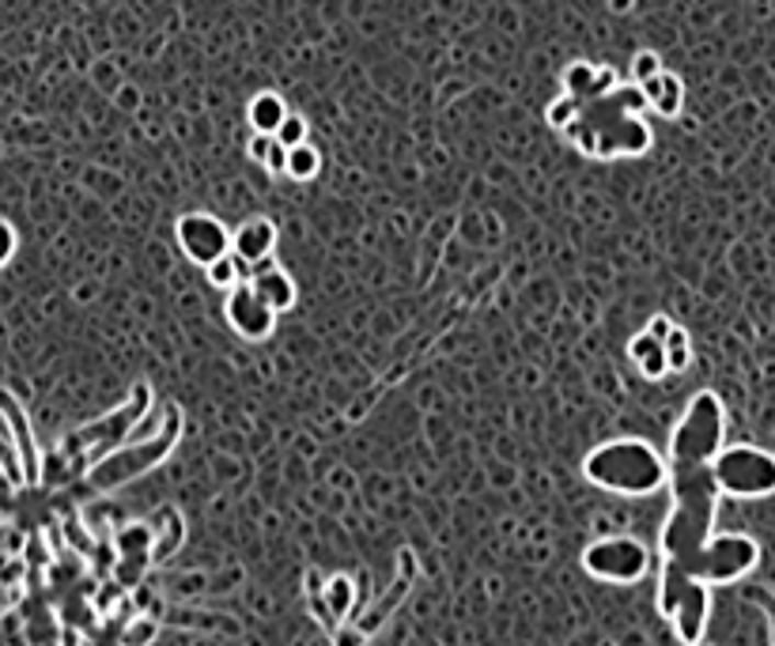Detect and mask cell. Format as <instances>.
<instances>
[{
    "instance_id": "1",
    "label": "cell",
    "mask_w": 775,
    "mask_h": 646,
    "mask_svg": "<svg viewBox=\"0 0 775 646\" xmlns=\"http://www.w3.org/2000/svg\"><path fill=\"white\" fill-rule=\"evenodd\" d=\"M583 476L602 491L640 499L666 488L670 465L647 439H609L583 457Z\"/></svg>"
},
{
    "instance_id": "2",
    "label": "cell",
    "mask_w": 775,
    "mask_h": 646,
    "mask_svg": "<svg viewBox=\"0 0 775 646\" xmlns=\"http://www.w3.org/2000/svg\"><path fill=\"white\" fill-rule=\"evenodd\" d=\"M148 408H151V386L148 382H136L133 394L125 397V405H117L114 412H106L102 420L88 423V428H80V431H72L68 439H61L57 457H49V462L61 465V480L65 476H76V473H88L99 457H106L110 450L122 446V442L130 439L136 428H141V420H144Z\"/></svg>"
},
{
    "instance_id": "3",
    "label": "cell",
    "mask_w": 775,
    "mask_h": 646,
    "mask_svg": "<svg viewBox=\"0 0 775 646\" xmlns=\"http://www.w3.org/2000/svg\"><path fill=\"white\" fill-rule=\"evenodd\" d=\"M178 439H182V408L167 405L164 416H159V428L148 431V435L133 431L122 446L110 450L106 457H99L88 469V484L96 491H114L122 484H133L136 476L151 473L159 462H167V454L178 446Z\"/></svg>"
},
{
    "instance_id": "4",
    "label": "cell",
    "mask_w": 775,
    "mask_h": 646,
    "mask_svg": "<svg viewBox=\"0 0 775 646\" xmlns=\"http://www.w3.org/2000/svg\"><path fill=\"white\" fill-rule=\"evenodd\" d=\"M727 446V412L715 394H696L681 412L674 435H670L666 465H711V457Z\"/></svg>"
},
{
    "instance_id": "5",
    "label": "cell",
    "mask_w": 775,
    "mask_h": 646,
    "mask_svg": "<svg viewBox=\"0 0 775 646\" xmlns=\"http://www.w3.org/2000/svg\"><path fill=\"white\" fill-rule=\"evenodd\" d=\"M711 480L719 496L730 499H768L775 496V454L761 446H722L711 457Z\"/></svg>"
},
{
    "instance_id": "6",
    "label": "cell",
    "mask_w": 775,
    "mask_h": 646,
    "mask_svg": "<svg viewBox=\"0 0 775 646\" xmlns=\"http://www.w3.org/2000/svg\"><path fill=\"white\" fill-rule=\"evenodd\" d=\"M761 567V544L745 533H711L700 556L688 567V578L708 586H734Z\"/></svg>"
},
{
    "instance_id": "7",
    "label": "cell",
    "mask_w": 775,
    "mask_h": 646,
    "mask_svg": "<svg viewBox=\"0 0 775 646\" xmlns=\"http://www.w3.org/2000/svg\"><path fill=\"white\" fill-rule=\"evenodd\" d=\"M651 548L636 537H602L594 544H586L583 552V571L598 582H613V586H632L647 578L651 571Z\"/></svg>"
},
{
    "instance_id": "8",
    "label": "cell",
    "mask_w": 775,
    "mask_h": 646,
    "mask_svg": "<svg viewBox=\"0 0 775 646\" xmlns=\"http://www.w3.org/2000/svg\"><path fill=\"white\" fill-rule=\"evenodd\" d=\"M175 242L193 265H212L216 258L232 253V231L220 216L212 212H186L175 219Z\"/></svg>"
},
{
    "instance_id": "9",
    "label": "cell",
    "mask_w": 775,
    "mask_h": 646,
    "mask_svg": "<svg viewBox=\"0 0 775 646\" xmlns=\"http://www.w3.org/2000/svg\"><path fill=\"white\" fill-rule=\"evenodd\" d=\"M416 575H420V567H416V556H413V548H402L397 552V575H394V582L386 586V590L374 598V605L368 609H360L356 612V620L352 624L360 627L363 635H371L379 632V627H386V620L394 616L397 609L408 601V593H413V586H416Z\"/></svg>"
},
{
    "instance_id": "10",
    "label": "cell",
    "mask_w": 775,
    "mask_h": 646,
    "mask_svg": "<svg viewBox=\"0 0 775 646\" xmlns=\"http://www.w3.org/2000/svg\"><path fill=\"white\" fill-rule=\"evenodd\" d=\"M224 318H227V326L235 329V337L250 340V344H258V340H269L272 329H277V314H272L269 306H266V299L254 292L250 280H243V284H235L232 292H227Z\"/></svg>"
},
{
    "instance_id": "11",
    "label": "cell",
    "mask_w": 775,
    "mask_h": 646,
    "mask_svg": "<svg viewBox=\"0 0 775 646\" xmlns=\"http://www.w3.org/2000/svg\"><path fill=\"white\" fill-rule=\"evenodd\" d=\"M0 420H4V435L15 450V462H20L23 484H38L42 480L38 442H34V431H31V420H27V412H23V405L15 401V394L4 386H0Z\"/></svg>"
},
{
    "instance_id": "12",
    "label": "cell",
    "mask_w": 775,
    "mask_h": 646,
    "mask_svg": "<svg viewBox=\"0 0 775 646\" xmlns=\"http://www.w3.org/2000/svg\"><path fill=\"white\" fill-rule=\"evenodd\" d=\"M666 620L674 624V632H677L681 643H685V646H700L704 635H708V624H711V586L688 578V586L681 590L677 605L670 609Z\"/></svg>"
},
{
    "instance_id": "13",
    "label": "cell",
    "mask_w": 775,
    "mask_h": 646,
    "mask_svg": "<svg viewBox=\"0 0 775 646\" xmlns=\"http://www.w3.org/2000/svg\"><path fill=\"white\" fill-rule=\"evenodd\" d=\"M277 250V224L266 216H250L232 231V253L243 265H261L266 258H272Z\"/></svg>"
},
{
    "instance_id": "14",
    "label": "cell",
    "mask_w": 775,
    "mask_h": 646,
    "mask_svg": "<svg viewBox=\"0 0 775 646\" xmlns=\"http://www.w3.org/2000/svg\"><path fill=\"white\" fill-rule=\"evenodd\" d=\"M250 287L261 295V299H266V306H269L272 314L292 310V306H295V295H300V292H295V280L288 276V272L280 269L272 258H266L261 265H254Z\"/></svg>"
},
{
    "instance_id": "15",
    "label": "cell",
    "mask_w": 775,
    "mask_h": 646,
    "mask_svg": "<svg viewBox=\"0 0 775 646\" xmlns=\"http://www.w3.org/2000/svg\"><path fill=\"white\" fill-rule=\"evenodd\" d=\"M636 88L643 91V102L654 110L659 117H677L681 110H685V83H681V76L674 72H654L651 80L636 83Z\"/></svg>"
},
{
    "instance_id": "16",
    "label": "cell",
    "mask_w": 775,
    "mask_h": 646,
    "mask_svg": "<svg viewBox=\"0 0 775 646\" xmlns=\"http://www.w3.org/2000/svg\"><path fill=\"white\" fill-rule=\"evenodd\" d=\"M151 564H164V559L175 556L182 548V537H186V525H182V514L175 507H164L156 510L151 518Z\"/></svg>"
},
{
    "instance_id": "17",
    "label": "cell",
    "mask_w": 775,
    "mask_h": 646,
    "mask_svg": "<svg viewBox=\"0 0 775 646\" xmlns=\"http://www.w3.org/2000/svg\"><path fill=\"white\" fill-rule=\"evenodd\" d=\"M322 598H326V609L334 616V624H348L360 612V590H356L352 575H329L322 582Z\"/></svg>"
},
{
    "instance_id": "18",
    "label": "cell",
    "mask_w": 775,
    "mask_h": 646,
    "mask_svg": "<svg viewBox=\"0 0 775 646\" xmlns=\"http://www.w3.org/2000/svg\"><path fill=\"white\" fill-rule=\"evenodd\" d=\"M628 360L640 367L643 378H662V374H670L666 348H662V340H654L651 333H636L632 340H628Z\"/></svg>"
},
{
    "instance_id": "19",
    "label": "cell",
    "mask_w": 775,
    "mask_h": 646,
    "mask_svg": "<svg viewBox=\"0 0 775 646\" xmlns=\"http://www.w3.org/2000/svg\"><path fill=\"white\" fill-rule=\"evenodd\" d=\"M246 117H250V129L254 133H277L280 122L288 117V102L277 95V91H258L246 106Z\"/></svg>"
},
{
    "instance_id": "20",
    "label": "cell",
    "mask_w": 775,
    "mask_h": 646,
    "mask_svg": "<svg viewBox=\"0 0 775 646\" xmlns=\"http://www.w3.org/2000/svg\"><path fill=\"white\" fill-rule=\"evenodd\" d=\"M322 170V151L314 148L311 140L295 144V148H288V159H284V174L292 178V182H311V178H318Z\"/></svg>"
},
{
    "instance_id": "21",
    "label": "cell",
    "mask_w": 775,
    "mask_h": 646,
    "mask_svg": "<svg viewBox=\"0 0 775 646\" xmlns=\"http://www.w3.org/2000/svg\"><path fill=\"white\" fill-rule=\"evenodd\" d=\"M560 80H564V95H572L579 102L598 95V65L591 61H572Z\"/></svg>"
},
{
    "instance_id": "22",
    "label": "cell",
    "mask_w": 775,
    "mask_h": 646,
    "mask_svg": "<svg viewBox=\"0 0 775 646\" xmlns=\"http://www.w3.org/2000/svg\"><path fill=\"white\" fill-rule=\"evenodd\" d=\"M246 156H250L258 167H266L269 174H284L288 148H280L277 136H269V133H254V136H250V144H246Z\"/></svg>"
},
{
    "instance_id": "23",
    "label": "cell",
    "mask_w": 775,
    "mask_h": 646,
    "mask_svg": "<svg viewBox=\"0 0 775 646\" xmlns=\"http://www.w3.org/2000/svg\"><path fill=\"white\" fill-rule=\"evenodd\" d=\"M204 280H209L212 287H220V292H232L235 284H243V261L235 258V253H224V258H216L212 265H204Z\"/></svg>"
},
{
    "instance_id": "24",
    "label": "cell",
    "mask_w": 775,
    "mask_h": 646,
    "mask_svg": "<svg viewBox=\"0 0 775 646\" xmlns=\"http://www.w3.org/2000/svg\"><path fill=\"white\" fill-rule=\"evenodd\" d=\"M159 635V620L156 612H136L130 624L122 627V646H151Z\"/></svg>"
},
{
    "instance_id": "25",
    "label": "cell",
    "mask_w": 775,
    "mask_h": 646,
    "mask_svg": "<svg viewBox=\"0 0 775 646\" xmlns=\"http://www.w3.org/2000/svg\"><path fill=\"white\" fill-rule=\"evenodd\" d=\"M662 348H666V367L670 371H685L688 363H693V340L681 326L670 329V337L662 340Z\"/></svg>"
},
{
    "instance_id": "26",
    "label": "cell",
    "mask_w": 775,
    "mask_h": 646,
    "mask_svg": "<svg viewBox=\"0 0 775 646\" xmlns=\"http://www.w3.org/2000/svg\"><path fill=\"white\" fill-rule=\"evenodd\" d=\"M579 117V99H572V95H560V99H552L549 102V110H544V122L552 125V129H560L564 133L568 125H572Z\"/></svg>"
},
{
    "instance_id": "27",
    "label": "cell",
    "mask_w": 775,
    "mask_h": 646,
    "mask_svg": "<svg viewBox=\"0 0 775 646\" xmlns=\"http://www.w3.org/2000/svg\"><path fill=\"white\" fill-rule=\"evenodd\" d=\"M272 136H277L280 148H295V144L306 140V122H303L300 114H292V110H288V117L280 122V129L272 133Z\"/></svg>"
},
{
    "instance_id": "28",
    "label": "cell",
    "mask_w": 775,
    "mask_h": 646,
    "mask_svg": "<svg viewBox=\"0 0 775 646\" xmlns=\"http://www.w3.org/2000/svg\"><path fill=\"white\" fill-rule=\"evenodd\" d=\"M654 72H662L659 54H654V49H640V54L632 57V80L643 83V80H651Z\"/></svg>"
},
{
    "instance_id": "29",
    "label": "cell",
    "mask_w": 775,
    "mask_h": 646,
    "mask_svg": "<svg viewBox=\"0 0 775 646\" xmlns=\"http://www.w3.org/2000/svg\"><path fill=\"white\" fill-rule=\"evenodd\" d=\"M15 250H20V235H15V227L8 219H0V269L15 258Z\"/></svg>"
},
{
    "instance_id": "30",
    "label": "cell",
    "mask_w": 775,
    "mask_h": 646,
    "mask_svg": "<svg viewBox=\"0 0 775 646\" xmlns=\"http://www.w3.org/2000/svg\"><path fill=\"white\" fill-rule=\"evenodd\" d=\"M0 465H4L8 476H12L15 484H23V476H20V462H15V450H12V442H8L4 431H0Z\"/></svg>"
},
{
    "instance_id": "31",
    "label": "cell",
    "mask_w": 775,
    "mask_h": 646,
    "mask_svg": "<svg viewBox=\"0 0 775 646\" xmlns=\"http://www.w3.org/2000/svg\"><path fill=\"white\" fill-rule=\"evenodd\" d=\"M670 329H674V321H670L666 314H654V318L647 321V329H643V333H651L654 340H666V337H670Z\"/></svg>"
},
{
    "instance_id": "32",
    "label": "cell",
    "mask_w": 775,
    "mask_h": 646,
    "mask_svg": "<svg viewBox=\"0 0 775 646\" xmlns=\"http://www.w3.org/2000/svg\"><path fill=\"white\" fill-rule=\"evenodd\" d=\"M368 646H371V643H368Z\"/></svg>"
}]
</instances>
